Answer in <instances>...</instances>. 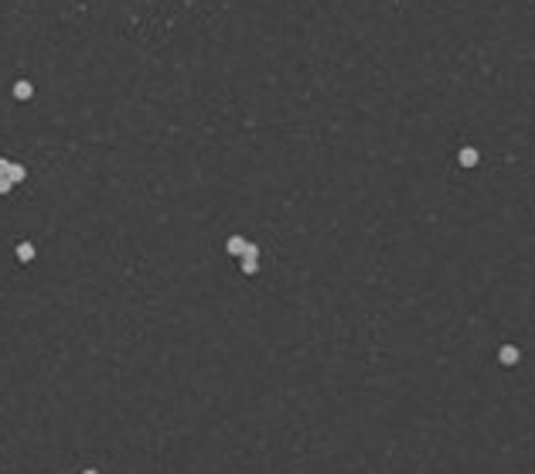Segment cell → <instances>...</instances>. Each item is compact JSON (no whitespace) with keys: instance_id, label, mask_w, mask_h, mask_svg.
<instances>
[{"instance_id":"obj_1","label":"cell","mask_w":535,"mask_h":474,"mask_svg":"<svg viewBox=\"0 0 535 474\" xmlns=\"http://www.w3.org/2000/svg\"><path fill=\"white\" fill-rule=\"evenodd\" d=\"M498 358H501V365H515V361L522 358V351L515 348V345H504V348L498 351Z\"/></svg>"},{"instance_id":"obj_5","label":"cell","mask_w":535,"mask_h":474,"mask_svg":"<svg viewBox=\"0 0 535 474\" xmlns=\"http://www.w3.org/2000/svg\"><path fill=\"white\" fill-rule=\"evenodd\" d=\"M14 96H17V99H27V96H31V86H27V82H17V86H14Z\"/></svg>"},{"instance_id":"obj_2","label":"cell","mask_w":535,"mask_h":474,"mask_svg":"<svg viewBox=\"0 0 535 474\" xmlns=\"http://www.w3.org/2000/svg\"><path fill=\"white\" fill-rule=\"evenodd\" d=\"M14 253H17V260H21V263H31V260H35V246H31V242H17V249H14Z\"/></svg>"},{"instance_id":"obj_6","label":"cell","mask_w":535,"mask_h":474,"mask_svg":"<svg viewBox=\"0 0 535 474\" xmlns=\"http://www.w3.org/2000/svg\"><path fill=\"white\" fill-rule=\"evenodd\" d=\"M82 474H99V471H92V467H89V471H82Z\"/></svg>"},{"instance_id":"obj_4","label":"cell","mask_w":535,"mask_h":474,"mask_svg":"<svg viewBox=\"0 0 535 474\" xmlns=\"http://www.w3.org/2000/svg\"><path fill=\"white\" fill-rule=\"evenodd\" d=\"M242 249H246V242H242L239 236H232V239H228V253H232V256H239Z\"/></svg>"},{"instance_id":"obj_3","label":"cell","mask_w":535,"mask_h":474,"mask_svg":"<svg viewBox=\"0 0 535 474\" xmlns=\"http://www.w3.org/2000/svg\"><path fill=\"white\" fill-rule=\"evenodd\" d=\"M457 160H460L464 168H474V164H478V150H474V147H464L460 154H457Z\"/></svg>"}]
</instances>
